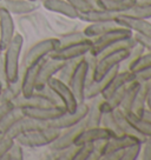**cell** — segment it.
<instances>
[{"mask_svg": "<svg viewBox=\"0 0 151 160\" xmlns=\"http://www.w3.org/2000/svg\"><path fill=\"white\" fill-rule=\"evenodd\" d=\"M23 47L24 38L20 33L15 32L14 37L3 51V59L8 82H13L20 77V57Z\"/></svg>", "mask_w": 151, "mask_h": 160, "instance_id": "cell-1", "label": "cell"}, {"mask_svg": "<svg viewBox=\"0 0 151 160\" xmlns=\"http://www.w3.org/2000/svg\"><path fill=\"white\" fill-rule=\"evenodd\" d=\"M59 47H60L59 38L47 37V38L38 40L25 51L23 61H21V66L26 67V66L37 64L40 60L47 58L53 51H55Z\"/></svg>", "mask_w": 151, "mask_h": 160, "instance_id": "cell-2", "label": "cell"}, {"mask_svg": "<svg viewBox=\"0 0 151 160\" xmlns=\"http://www.w3.org/2000/svg\"><path fill=\"white\" fill-rule=\"evenodd\" d=\"M61 130L53 128V127H46L41 130H35L32 132H27L20 134L15 138V141L19 142L24 148H38V147H45L53 142L60 134Z\"/></svg>", "mask_w": 151, "mask_h": 160, "instance_id": "cell-3", "label": "cell"}, {"mask_svg": "<svg viewBox=\"0 0 151 160\" xmlns=\"http://www.w3.org/2000/svg\"><path fill=\"white\" fill-rule=\"evenodd\" d=\"M133 35V32L130 30H128L125 27H122V26H118L113 30L106 32L104 34L99 35L93 39L92 41V45H91V48L89 51V53L91 54L98 55L103 53L106 48H109L111 45H113L115 42L119 41V40H124V39H129Z\"/></svg>", "mask_w": 151, "mask_h": 160, "instance_id": "cell-4", "label": "cell"}, {"mask_svg": "<svg viewBox=\"0 0 151 160\" xmlns=\"http://www.w3.org/2000/svg\"><path fill=\"white\" fill-rule=\"evenodd\" d=\"M129 53H130V50H118L113 52H107V53H102L98 55L96 71H95V81L103 78L113 67L124 62L126 58L129 57Z\"/></svg>", "mask_w": 151, "mask_h": 160, "instance_id": "cell-5", "label": "cell"}, {"mask_svg": "<svg viewBox=\"0 0 151 160\" xmlns=\"http://www.w3.org/2000/svg\"><path fill=\"white\" fill-rule=\"evenodd\" d=\"M47 86L58 97V99H59L61 105L64 106L66 112H69V113L75 112L76 108L78 107V101L76 99V97L73 94L72 90L70 88V86L65 84L64 81L59 80L57 77L51 78L49 80V82H47Z\"/></svg>", "mask_w": 151, "mask_h": 160, "instance_id": "cell-6", "label": "cell"}, {"mask_svg": "<svg viewBox=\"0 0 151 160\" xmlns=\"http://www.w3.org/2000/svg\"><path fill=\"white\" fill-rule=\"evenodd\" d=\"M87 111H89V104H86L85 101L81 102V104H78V107L76 108L75 112H71V113L66 112L65 114H63L61 117L50 121L49 126L53 127V128H58V130H64V128H67L71 126H75L85 119Z\"/></svg>", "mask_w": 151, "mask_h": 160, "instance_id": "cell-7", "label": "cell"}, {"mask_svg": "<svg viewBox=\"0 0 151 160\" xmlns=\"http://www.w3.org/2000/svg\"><path fill=\"white\" fill-rule=\"evenodd\" d=\"M21 112L25 117H30L33 119L50 122L66 113V110L61 105L40 106V107H27L21 108Z\"/></svg>", "mask_w": 151, "mask_h": 160, "instance_id": "cell-8", "label": "cell"}, {"mask_svg": "<svg viewBox=\"0 0 151 160\" xmlns=\"http://www.w3.org/2000/svg\"><path fill=\"white\" fill-rule=\"evenodd\" d=\"M85 127H86L85 121L83 120V121H81V122L77 124V125L61 130L59 137H58L53 142H51L47 147L50 148V151H59V150H64L66 147H70V146L75 145L77 138L79 137V134L84 131Z\"/></svg>", "mask_w": 151, "mask_h": 160, "instance_id": "cell-9", "label": "cell"}, {"mask_svg": "<svg viewBox=\"0 0 151 160\" xmlns=\"http://www.w3.org/2000/svg\"><path fill=\"white\" fill-rule=\"evenodd\" d=\"M92 41L81 42V44H77V45L60 46L59 48L53 51L49 55V58H52V59H55V60H60V61H66V60L76 59V58H81L86 53H89L91 45H92Z\"/></svg>", "mask_w": 151, "mask_h": 160, "instance_id": "cell-10", "label": "cell"}, {"mask_svg": "<svg viewBox=\"0 0 151 160\" xmlns=\"http://www.w3.org/2000/svg\"><path fill=\"white\" fill-rule=\"evenodd\" d=\"M44 59L40 60L39 62L33 64L30 66H21L20 64V73H21V95L27 97L31 95L35 91L37 86V79L39 74V70L43 64Z\"/></svg>", "mask_w": 151, "mask_h": 160, "instance_id": "cell-11", "label": "cell"}, {"mask_svg": "<svg viewBox=\"0 0 151 160\" xmlns=\"http://www.w3.org/2000/svg\"><path fill=\"white\" fill-rule=\"evenodd\" d=\"M86 75H87V62H86L85 58H83L79 66L77 67L72 79H71L70 84H69L70 88L72 90L73 94H75L76 99L78 101V104L86 101L85 97H84L86 85Z\"/></svg>", "mask_w": 151, "mask_h": 160, "instance_id": "cell-12", "label": "cell"}, {"mask_svg": "<svg viewBox=\"0 0 151 160\" xmlns=\"http://www.w3.org/2000/svg\"><path fill=\"white\" fill-rule=\"evenodd\" d=\"M115 21L119 26L132 31L133 33H138V34H142L144 37L151 38V22L149 20L129 17L125 14H118Z\"/></svg>", "mask_w": 151, "mask_h": 160, "instance_id": "cell-13", "label": "cell"}, {"mask_svg": "<svg viewBox=\"0 0 151 160\" xmlns=\"http://www.w3.org/2000/svg\"><path fill=\"white\" fill-rule=\"evenodd\" d=\"M46 127H50L49 122L46 121H40V120L33 119L30 117H25L23 115L20 119L17 120L13 126L11 127V130L8 131V133L6 135L11 137L12 139H14L17 137H19L20 134L27 133V132H32L35 130H41V128H46Z\"/></svg>", "mask_w": 151, "mask_h": 160, "instance_id": "cell-14", "label": "cell"}, {"mask_svg": "<svg viewBox=\"0 0 151 160\" xmlns=\"http://www.w3.org/2000/svg\"><path fill=\"white\" fill-rule=\"evenodd\" d=\"M40 1H32V0H0V6H3L13 15H26L33 13L39 10Z\"/></svg>", "mask_w": 151, "mask_h": 160, "instance_id": "cell-15", "label": "cell"}, {"mask_svg": "<svg viewBox=\"0 0 151 160\" xmlns=\"http://www.w3.org/2000/svg\"><path fill=\"white\" fill-rule=\"evenodd\" d=\"M15 34V21L13 15L0 6V47L4 51Z\"/></svg>", "mask_w": 151, "mask_h": 160, "instance_id": "cell-16", "label": "cell"}, {"mask_svg": "<svg viewBox=\"0 0 151 160\" xmlns=\"http://www.w3.org/2000/svg\"><path fill=\"white\" fill-rule=\"evenodd\" d=\"M64 65V61L60 60H55L52 58H45L39 70V74H38V79H37V86H35V91L41 90L43 87H45L49 82L51 78H53L57 75V73L60 71L61 66Z\"/></svg>", "mask_w": 151, "mask_h": 160, "instance_id": "cell-17", "label": "cell"}, {"mask_svg": "<svg viewBox=\"0 0 151 160\" xmlns=\"http://www.w3.org/2000/svg\"><path fill=\"white\" fill-rule=\"evenodd\" d=\"M121 70V65L113 67L110 72H107L103 78L99 80H96L93 82H91L90 85L85 87V92H84V97L85 100H91L97 97H102L103 92L107 88V86L110 85L111 80L115 78V75L118 73V71Z\"/></svg>", "mask_w": 151, "mask_h": 160, "instance_id": "cell-18", "label": "cell"}, {"mask_svg": "<svg viewBox=\"0 0 151 160\" xmlns=\"http://www.w3.org/2000/svg\"><path fill=\"white\" fill-rule=\"evenodd\" d=\"M112 137H116L110 130H107L104 126H96V127H85L79 137L76 140L75 145L81 146L87 142H96L99 140L110 139Z\"/></svg>", "mask_w": 151, "mask_h": 160, "instance_id": "cell-19", "label": "cell"}, {"mask_svg": "<svg viewBox=\"0 0 151 160\" xmlns=\"http://www.w3.org/2000/svg\"><path fill=\"white\" fill-rule=\"evenodd\" d=\"M43 7L49 12L57 13L69 19H78V11L66 0H45L41 2Z\"/></svg>", "mask_w": 151, "mask_h": 160, "instance_id": "cell-20", "label": "cell"}, {"mask_svg": "<svg viewBox=\"0 0 151 160\" xmlns=\"http://www.w3.org/2000/svg\"><path fill=\"white\" fill-rule=\"evenodd\" d=\"M121 13L116 12H110V11L103 10L99 7H95L92 10L85 11V12H79L78 13V19L84 21V22H101V21H113L116 17Z\"/></svg>", "mask_w": 151, "mask_h": 160, "instance_id": "cell-21", "label": "cell"}, {"mask_svg": "<svg viewBox=\"0 0 151 160\" xmlns=\"http://www.w3.org/2000/svg\"><path fill=\"white\" fill-rule=\"evenodd\" d=\"M12 101H13V105L20 110L21 108H27V107H40V106L52 105L50 100L38 91H34L32 94L27 95V97L20 94L18 98H15Z\"/></svg>", "mask_w": 151, "mask_h": 160, "instance_id": "cell-22", "label": "cell"}, {"mask_svg": "<svg viewBox=\"0 0 151 160\" xmlns=\"http://www.w3.org/2000/svg\"><path fill=\"white\" fill-rule=\"evenodd\" d=\"M135 79H136V77H135V73H133L132 71L119 70L118 73L115 75V78L111 80L110 85L107 86V88L103 92L102 98H103V99H106V98L110 97L113 92H116L117 90H119L123 86L128 85L130 81H132V80H135Z\"/></svg>", "mask_w": 151, "mask_h": 160, "instance_id": "cell-23", "label": "cell"}, {"mask_svg": "<svg viewBox=\"0 0 151 160\" xmlns=\"http://www.w3.org/2000/svg\"><path fill=\"white\" fill-rule=\"evenodd\" d=\"M91 1L96 7L121 14L136 5V0H91Z\"/></svg>", "mask_w": 151, "mask_h": 160, "instance_id": "cell-24", "label": "cell"}, {"mask_svg": "<svg viewBox=\"0 0 151 160\" xmlns=\"http://www.w3.org/2000/svg\"><path fill=\"white\" fill-rule=\"evenodd\" d=\"M135 144H142V141L136 137H131V135H117L112 137L110 139H107V148H106V154H109L111 152L115 151L124 150L126 147ZM105 154V155H106Z\"/></svg>", "mask_w": 151, "mask_h": 160, "instance_id": "cell-25", "label": "cell"}, {"mask_svg": "<svg viewBox=\"0 0 151 160\" xmlns=\"http://www.w3.org/2000/svg\"><path fill=\"white\" fill-rule=\"evenodd\" d=\"M102 100H103L102 97L91 99L92 102L89 105V111H87L86 118L84 119L86 127H96L102 125V117H103V112L101 111Z\"/></svg>", "mask_w": 151, "mask_h": 160, "instance_id": "cell-26", "label": "cell"}, {"mask_svg": "<svg viewBox=\"0 0 151 160\" xmlns=\"http://www.w3.org/2000/svg\"><path fill=\"white\" fill-rule=\"evenodd\" d=\"M118 24H116V21H101V22H91L89 26H86L85 30L83 31L84 34L90 38V39H95L99 35L104 34L109 31L113 30L118 27Z\"/></svg>", "mask_w": 151, "mask_h": 160, "instance_id": "cell-27", "label": "cell"}, {"mask_svg": "<svg viewBox=\"0 0 151 160\" xmlns=\"http://www.w3.org/2000/svg\"><path fill=\"white\" fill-rule=\"evenodd\" d=\"M141 86V81L138 80H132L130 81L128 85H126L125 92H124V97H123V100H122V104L119 106L124 113H128V112H131V108H132V105H133V101H135V98H136V94L138 92V88Z\"/></svg>", "mask_w": 151, "mask_h": 160, "instance_id": "cell-28", "label": "cell"}, {"mask_svg": "<svg viewBox=\"0 0 151 160\" xmlns=\"http://www.w3.org/2000/svg\"><path fill=\"white\" fill-rule=\"evenodd\" d=\"M149 82L150 81H142L141 82V86L138 88L133 105L131 108V112L138 117H142L146 108V97H148V90H149Z\"/></svg>", "mask_w": 151, "mask_h": 160, "instance_id": "cell-29", "label": "cell"}, {"mask_svg": "<svg viewBox=\"0 0 151 160\" xmlns=\"http://www.w3.org/2000/svg\"><path fill=\"white\" fill-rule=\"evenodd\" d=\"M126 85L121 87L119 90L113 92L110 97H107L106 99H103L101 102V111L103 113H107V112H113V111L118 108L122 104V100L124 97V92H125Z\"/></svg>", "mask_w": 151, "mask_h": 160, "instance_id": "cell-30", "label": "cell"}, {"mask_svg": "<svg viewBox=\"0 0 151 160\" xmlns=\"http://www.w3.org/2000/svg\"><path fill=\"white\" fill-rule=\"evenodd\" d=\"M84 57H81V58H76V59H71V60H66L64 61V65L61 66L60 71L57 73V78L61 81H64L65 84H70L71 79H72V77L75 74L76 70H77V67L79 66L81 64V61L83 60Z\"/></svg>", "mask_w": 151, "mask_h": 160, "instance_id": "cell-31", "label": "cell"}, {"mask_svg": "<svg viewBox=\"0 0 151 160\" xmlns=\"http://www.w3.org/2000/svg\"><path fill=\"white\" fill-rule=\"evenodd\" d=\"M125 115L131 126L135 128V131H137L139 134L144 135L145 138L151 137V124L149 121H146L145 119H143L142 117H138L132 112H128L125 113Z\"/></svg>", "mask_w": 151, "mask_h": 160, "instance_id": "cell-32", "label": "cell"}, {"mask_svg": "<svg viewBox=\"0 0 151 160\" xmlns=\"http://www.w3.org/2000/svg\"><path fill=\"white\" fill-rule=\"evenodd\" d=\"M23 115L24 114H23L20 108H18L15 106L14 108H12L10 112H7L5 117L3 118V120L0 121V138L5 137L8 133V131L11 130V127L13 126V124L17 120L20 119Z\"/></svg>", "mask_w": 151, "mask_h": 160, "instance_id": "cell-33", "label": "cell"}, {"mask_svg": "<svg viewBox=\"0 0 151 160\" xmlns=\"http://www.w3.org/2000/svg\"><path fill=\"white\" fill-rule=\"evenodd\" d=\"M21 94V73L20 77L13 82H8L3 88L1 92V101H12Z\"/></svg>", "mask_w": 151, "mask_h": 160, "instance_id": "cell-34", "label": "cell"}, {"mask_svg": "<svg viewBox=\"0 0 151 160\" xmlns=\"http://www.w3.org/2000/svg\"><path fill=\"white\" fill-rule=\"evenodd\" d=\"M93 39L87 38L83 31H76V32H70V33H65L59 37V41H60V46H70V45H77V44H81V42H89L92 41Z\"/></svg>", "mask_w": 151, "mask_h": 160, "instance_id": "cell-35", "label": "cell"}, {"mask_svg": "<svg viewBox=\"0 0 151 160\" xmlns=\"http://www.w3.org/2000/svg\"><path fill=\"white\" fill-rule=\"evenodd\" d=\"M102 126H104L107 130H110L116 137L117 135H123L121 126L118 124V121H117L116 117L113 114V112L103 113V117H102Z\"/></svg>", "mask_w": 151, "mask_h": 160, "instance_id": "cell-36", "label": "cell"}, {"mask_svg": "<svg viewBox=\"0 0 151 160\" xmlns=\"http://www.w3.org/2000/svg\"><path fill=\"white\" fill-rule=\"evenodd\" d=\"M122 14L149 20L151 19V5H138V4H136L133 7H131L130 10H128Z\"/></svg>", "mask_w": 151, "mask_h": 160, "instance_id": "cell-37", "label": "cell"}, {"mask_svg": "<svg viewBox=\"0 0 151 160\" xmlns=\"http://www.w3.org/2000/svg\"><path fill=\"white\" fill-rule=\"evenodd\" d=\"M145 52V48L143 47L142 45L139 44H136V45L133 46L132 48L130 50V53H129V57L126 58V60L124 62H126V68L125 70H129V71H132L133 68V66L137 64V61L139 60L143 53Z\"/></svg>", "mask_w": 151, "mask_h": 160, "instance_id": "cell-38", "label": "cell"}, {"mask_svg": "<svg viewBox=\"0 0 151 160\" xmlns=\"http://www.w3.org/2000/svg\"><path fill=\"white\" fill-rule=\"evenodd\" d=\"M106 148H107V139L93 142V151L89 160H102L106 154Z\"/></svg>", "mask_w": 151, "mask_h": 160, "instance_id": "cell-39", "label": "cell"}, {"mask_svg": "<svg viewBox=\"0 0 151 160\" xmlns=\"http://www.w3.org/2000/svg\"><path fill=\"white\" fill-rule=\"evenodd\" d=\"M24 157V147L19 142L14 141V144L11 146V148L3 158V160H23Z\"/></svg>", "mask_w": 151, "mask_h": 160, "instance_id": "cell-40", "label": "cell"}, {"mask_svg": "<svg viewBox=\"0 0 151 160\" xmlns=\"http://www.w3.org/2000/svg\"><path fill=\"white\" fill-rule=\"evenodd\" d=\"M93 151V142L83 144L78 147L77 154L75 157V160H89Z\"/></svg>", "mask_w": 151, "mask_h": 160, "instance_id": "cell-41", "label": "cell"}, {"mask_svg": "<svg viewBox=\"0 0 151 160\" xmlns=\"http://www.w3.org/2000/svg\"><path fill=\"white\" fill-rule=\"evenodd\" d=\"M151 67V51L149 52H144L143 55H142L139 60L137 61V64L133 66V68H132V72L135 73V72H138V71H142V70H145V68H149Z\"/></svg>", "mask_w": 151, "mask_h": 160, "instance_id": "cell-42", "label": "cell"}, {"mask_svg": "<svg viewBox=\"0 0 151 160\" xmlns=\"http://www.w3.org/2000/svg\"><path fill=\"white\" fill-rule=\"evenodd\" d=\"M142 150V144H135L129 147L124 148V157L123 160H136L141 154Z\"/></svg>", "mask_w": 151, "mask_h": 160, "instance_id": "cell-43", "label": "cell"}, {"mask_svg": "<svg viewBox=\"0 0 151 160\" xmlns=\"http://www.w3.org/2000/svg\"><path fill=\"white\" fill-rule=\"evenodd\" d=\"M66 1L70 2L78 12H85L96 7L91 0H66Z\"/></svg>", "mask_w": 151, "mask_h": 160, "instance_id": "cell-44", "label": "cell"}, {"mask_svg": "<svg viewBox=\"0 0 151 160\" xmlns=\"http://www.w3.org/2000/svg\"><path fill=\"white\" fill-rule=\"evenodd\" d=\"M14 141L15 140L12 139L8 135L0 138V160H3V158L5 157V154L11 148V146L14 144Z\"/></svg>", "mask_w": 151, "mask_h": 160, "instance_id": "cell-45", "label": "cell"}, {"mask_svg": "<svg viewBox=\"0 0 151 160\" xmlns=\"http://www.w3.org/2000/svg\"><path fill=\"white\" fill-rule=\"evenodd\" d=\"M142 159L143 160H151V137L146 138L142 142Z\"/></svg>", "mask_w": 151, "mask_h": 160, "instance_id": "cell-46", "label": "cell"}, {"mask_svg": "<svg viewBox=\"0 0 151 160\" xmlns=\"http://www.w3.org/2000/svg\"><path fill=\"white\" fill-rule=\"evenodd\" d=\"M133 39L136 40L137 44L143 46L145 51H151V38L144 37V35L138 34V33H133Z\"/></svg>", "mask_w": 151, "mask_h": 160, "instance_id": "cell-47", "label": "cell"}, {"mask_svg": "<svg viewBox=\"0 0 151 160\" xmlns=\"http://www.w3.org/2000/svg\"><path fill=\"white\" fill-rule=\"evenodd\" d=\"M135 77H136V80L141 81V82L142 81H151V67L135 72Z\"/></svg>", "mask_w": 151, "mask_h": 160, "instance_id": "cell-48", "label": "cell"}, {"mask_svg": "<svg viewBox=\"0 0 151 160\" xmlns=\"http://www.w3.org/2000/svg\"><path fill=\"white\" fill-rule=\"evenodd\" d=\"M12 108H14L13 101H1L0 102V121L6 115V113L10 112Z\"/></svg>", "mask_w": 151, "mask_h": 160, "instance_id": "cell-49", "label": "cell"}, {"mask_svg": "<svg viewBox=\"0 0 151 160\" xmlns=\"http://www.w3.org/2000/svg\"><path fill=\"white\" fill-rule=\"evenodd\" d=\"M0 84L3 85V88L8 84L7 80V75H6L5 65H4V59H3V54L0 55Z\"/></svg>", "mask_w": 151, "mask_h": 160, "instance_id": "cell-50", "label": "cell"}, {"mask_svg": "<svg viewBox=\"0 0 151 160\" xmlns=\"http://www.w3.org/2000/svg\"><path fill=\"white\" fill-rule=\"evenodd\" d=\"M146 108L151 111V81L149 82V90H148V97H146Z\"/></svg>", "mask_w": 151, "mask_h": 160, "instance_id": "cell-51", "label": "cell"}, {"mask_svg": "<svg viewBox=\"0 0 151 160\" xmlns=\"http://www.w3.org/2000/svg\"><path fill=\"white\" fill-rule=\"evenodd\" d=\"M142 118H143V119H145L146 121H149V122L151 124V111H149L148 108H145L144 113H143V115H142Z\"/></svg>", "mask_w": 151, "mask_h": 160, "instance_id": "cell-52", "label": "cell"}, {"mask_svg": "<svg viewBox=\"0 0 151 160\" xmlns=\"http://www.w3.org/2000/svg\"><path fill=\"white\" fill-rule=\"evenodd\" d=\"M138 5H151V0H136Z\"/></svg>", "mask_w": 151, "mask_h": 160, "instance_id": "cell-53", "label": "cell"}, {"mask_svg": "<svg viewBox=\"0 0 151 160\" xmlns=\"http://www.w3.org/2000/svg\"><path fill=\"white\" fill-rule=\"evenodd\" d=\"M1 92H3V85L0 84V102H1Z\"/></svg>", "mask_w": 151, "mask_h": 160, "instance_id": "cell-54", "label": "cell"}, {"mask_svg": "<svg viewBox=\"0 0 151 160\" xmlns=\"http://www.w3.org/2000/svg\"><path fill=\"white\" fill-rule=\"evenodd\" d=\"M3 54V50H1V47H0V55Z\"/></svg>", "mask_w": 151, "mask_h": 160, "instance_id": "cell-55", "label": "cell"}, {"mask_svg": "<svg viewBox=\"0 0 151 160\" xmlns=\"http://www.w3.org/2000/svg\"><path fill=\"white\" fill-rule=\"evenodd\" d=\"M38 1H40V2H43V1H45V0H38Z\"/></svg>", "mask_w": 151, "mask_h": 160, "instance_id": "cell-56", "label": "cell"}, {"mask_svg": "<svg viewBox=\"0 0 151 160\" xmlns=\"http://www.w3.org/2000/svg\"><path fill=\"white\" fill-rule=\"evenodd\" d=\"M32 1H38V0H32Z\"/></svg>", "mask_w": 151, "mask_h": 160, "instance_id": "cell-57", "label": "cell"}]
</instances>
